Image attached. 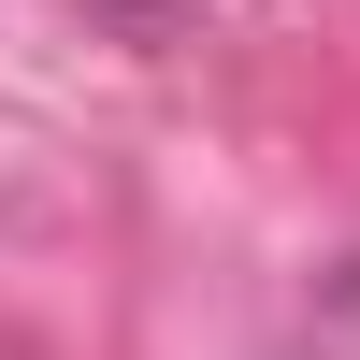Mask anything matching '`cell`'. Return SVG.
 <instances>
[{"mask_svg":"<svg viewBox=\"0 0 360 360\" xmlns=\"http://www.w3.org/2000/svg\"><path fill=\"white\" fill-rule=\"evenodd\" d=\"M86 15L130 29V44H173V29H188V0H86Z\"/></svg>","mask_w":360,"mask_h":360,"instance_id":"6da1fadb","label":"cell"}]
</instances>
